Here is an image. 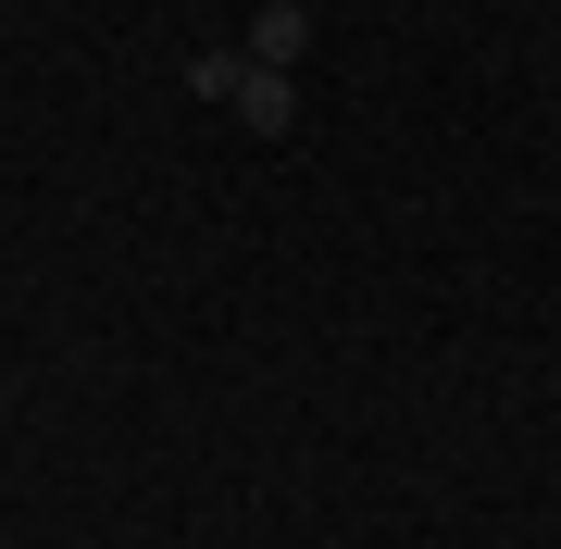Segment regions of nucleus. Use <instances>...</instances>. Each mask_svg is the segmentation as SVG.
<instances>
[{"instance_id":"1","label":"nucleus","mask_w":561,"mask_h":549,"mask_svg":"<svg viewBox=\"0 0 561 549\" xmlns=\"http://www.w3.org/2000/svg\"><path fill=\"white\" fill-rule=\"evenodd\" d=\"M238 125H250V138H287V125H300V88H287L275 62H250V76H238Z\"/></svg>"},{"instance_id":"2","label":"nucleus","mask_w":561,"mask_h":549,"mask_svg":"<svg viewBox=\"0 0 561 549\" xmlns=\"http://www.w3.org/2000/svg\"><path fill=\"white\" fill-rule=\"evenodd\" d=\"M300 50H312V13H300V0H262V13H250V62H275V76H287Z\"/></svg>"},{"instance_id":"3","label":"nucleus","mask_w":561,"mask_h":549,"mask_svg":"<svg viewBox=\"0 0 561 549\" xmlns=\"http://www.w3.org/2000/svg\"><path fill=\"white\" fill-rule=\"evenodd\" d=\"M238 76H250V50H201V62H187V88H201V101H238Z\"/></svg>"}]
</instances>
